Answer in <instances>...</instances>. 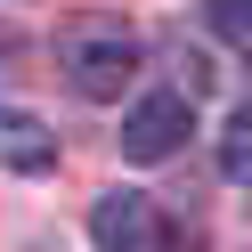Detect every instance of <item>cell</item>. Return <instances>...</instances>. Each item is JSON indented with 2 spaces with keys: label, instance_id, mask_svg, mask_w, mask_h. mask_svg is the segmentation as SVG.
<instances>
[{
  "label": "cell",
  "instance_id": "1",
  "mask_svg": "<svg viewBox=\"0 0 252 252\" xmlns=\"http://www.w3.org/2000/svg\"><path fill=\"white\" fill-rule=\"evenodd\" d=\"M138 73V41L122 33V25H82V33H65V82L82 90V98H122V82Z\"/></svg>",
  "mask_w": 252,
  "mask_h": 252
},
{
  "label": "cell",
  "instance_id": "2",
  "mask_svg": "<svg viewBox=\"0 0 252 252\" xmlns=\"http://www.w3.org/2000/svg\"><path fill=\"white\" fill-rule=\"evenodd\" d=\"M179 138H195V98L187 90H155L122 114V155L130 163H163V155H179Z\"/></svg>",
  "mask_w": 252,
  "mask_h": 252
},
{
  "label": "cell",
  "instance_id": "3",
  "mask_svg": "<svg viewBox=\"0 0 252 252\" xmlns=\"http://www.w3.org/2000/svg\"><path fill=\"white\" fill-rule=\"evenodd\" d=\"M90 236H98L106 252H147L155 236H163V212H155V195H138V187H114V195L90 203Z\"/></svg>",
  "mask_w": 252,
  "mask_h": 252
},
{
  "label": "cell",
  "instance_id": "4",
  "mask_svg": "<svg viewBox=\"0 0 252 252\" xmlns=\"http://www.w3.org/2000/svg\"><path fill=\"white\" fill-rule=\"evenodd\" d=\"M0 163L8 171H49L57 163V138H49V122H33V114H0Z\"/></svg>",
  "mask_w": 252,
  "mask_h": 252
},
{
  "label": "cell",
  "instance_id": "5",
  "mask_svg": "<svg viewBox=\"0 0 252 252\" xmlns=\"http://www.w3.org/2000/svg\"><path fill=\"white\" fill-rule=\"evenodd\" d=\"M212 33L244 49V41H252V0H212Z\"/></svg>",
  "mask_w": 252,
  "mask_h": 252
},
{
  "label": "cell",
  "instance_id": "6",
  "mask_svg": "<svg viewBox=\"0 0 252 252\" xmlns=\"http://www.w3.org/2000/svg\"><path fill=\"white\" fill-rule=\"evenodd\" d=\"M244 163H252V114H236L228 138H220V171H228V179H244Z\"/></svg>",
  "mask_w": 252,
  "mask_h": 252
}]
</instances>
